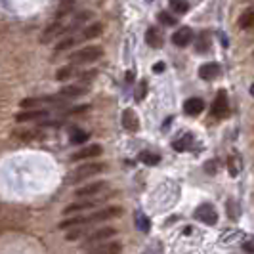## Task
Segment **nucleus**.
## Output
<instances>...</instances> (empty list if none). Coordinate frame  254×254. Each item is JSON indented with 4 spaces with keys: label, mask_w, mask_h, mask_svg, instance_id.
<instances>
[{
    "label": "nucleus",
    "mask_w": 254,
    "mask_h": 254,
    "mask_svg": "<svg viewBox=\"0 0 254 254\" xmlns=\"http://www.w3.org/2000/svg\"><path fill=\"white\" fill-rule=\"evenodd\" d=\"M123 214V208L121 206H105L103 210H98V212H92V214H86V216H75L69 218L60 224L62 229L73 228V226H86V224H96V222H105V220H111V218H117Z\"/></svg>",
    "instance_id": "nucleus-1"
},
{
    "label": "nucleus",
    "mask_w": 254,
    "mask_h": 254,
    "mask_svg": "<svg viewBox=\"0 0 254 254\" xmlns=\"http://www.w3.org/2000/svg\"><path fill=\"white\" fill-rule=\"evenodd\" d=\"M103 56L102 46H86V48H80L75 50L73 54H69V64H92L96 60H100Z\"/></svg>",
    "instance_id": "nucleus-2"
},
{
    "label": "nucleus",
    "mask_w": 254,
    "mask_h": 254,
    "mask_svg": "<svg viewBox=\"0 0 254 254\" xmlns=\"http://www.w3.org/2000/svg\"><path fill=\"white\" fill-rule=\"evenodd\" d=\"M105 170V165L103 163H88V165H82L78 166L75 172L67 178L69 184H76V182H82V180L90 178V176H96V174H100Z\"/></svg>",
    "instance_id": "nucleus-3"
},
{
    "label": "nucleus",
    "mask_w": 254,
    "mask_h": 254,
    "mask_svg": "<svg viewBox=\"0 0 254 254\" xmlns=\"http://www.w3.org/2000/svg\"><path fill=\"white\" fill-rule=\"evenodd\" d=\"M193 216L197 218L199 222L206 224V226H214L218 222V212L212 204H201V206H197L195 212H193Z\"/></svg>",
    "instance_id": "nucleus-4"
},
{
    "label": "nucleus",
    "mask_w": 254,
    "mask_h": 254,
    "mask_svg": "<svg viewBox=\"0 0 254 254\" xmlns=\"http://www.w3.org/2000/svg\"><path fill=\"white\" fill-rule=\"evenodd\" d=\"M210 113L214 115L216 119H224V117L229 113L228 94H226V90H218L216 100L212 102V111H210Z\"/></svg>",
    "instance_id": "nucleus-5"
},
{
    "label": "nucleus",
    "mask_w": 254,
    "mask_h": 254,
    "mask_svg": "<svg viewBox=\"0 0 254 254\" xmlns=\"http://www.w3.org/2000/svg\"><path fill=\"white\" fill-rule=\"evenodd\" d=\"M48 103H64V98L58 94V96H40V98H27L21 102L23 109H31V107H37V105H48Z\"/></svg>",
    "instance_id": "nucleus-6"
},
{
    "label": "nucleus",
    "mask_w": 254,
    "mask_h": 254,
    "mask_svg": "<svg viewBox=\"0 0 254 254\" xmlns=\"http://www.w3.org/2000/svg\"><path fill=\"white\" fill-rule=\"evenodd\" d=\"M48 111L46 109H29V111H21L15 115L17 123H29V121H38V119H46Z\"/></svg>",
    "instance_id": "nucleus-7"
},
{
    "label": "nucleus",
    "mask_w": 254,
    "mask_h": 254,
    "mask_svg": "<svg viewBox=\"0 0 254 254\" xmlns=\"http://www.w3.org/2000/svg\"><path fill=\"white\" fill-rule=\"evenodd\" d=\"M191 40H193V31H191L190 27H182L178 29L174 35H172V42L180 46V48H184V46H188Z\"/></svg>",
    "instance_id": "nucleus-8"
},
{
    "label": "nucleus",
    "mask_w": 254,
    "mask_h": 254,
    "mask_svg": "<svg viewBox=\"0 0 254 254\" xmlns=\"http://www.w3.org/2000/svg\"><path fill=\"white\" fill-rule=\"evenodd\" d=\"M117 235V229L115 228H103V229H98V231H94V233H90L86 243H84V247H90V245H94V243L98 241H103V239H109V237H113Z\"/></svg>",
    "instance_id": "nucleus-9"
},
{
    "label": "nucleus",
    "mask_w": 254,
    "mask_h": 254,
    "mask_svg": "<svg viewBox=\"0 0 254 254\" xmlns=\"http://www.w3.org/2000/svg\"><path fill=\"white\" fill-rule=\"evenodd\" d=\"M184 111L190 115V117H197L204 111V102L201 98H190L184 103Z\"/></svg>",
    "instance_id": "nucleus-10"
},
{
    "label": "nucleus",
    "mask_w": 254,
    "mask_h": 254,
    "mask_svg": "<svg viewBox=\"0 0 254 254\" xmlns=\"http://www.w3.org/2000/svg\"><path fill=\"white\" fill-rule=\"evenodd\" d=\"M220 75V65L216 62H208V64H203L199 67V76L203 80H212Z\"/></svg>",
    "instance_id": "nucleus-11"
},
{
    "label": "nucleus",
    "mask_w": 254,
    "mask_h": 254,
    "mask_svg": "<svg viewBox=\"0 0 254 254\" xmlns=\"http://www.w3.org/2000/svg\"><path fill=\"white\" fill-rule=\"evenodd\" d=\"M123 127L127 128L128 132H138L140 130V119L136 117V113L132 109H125V113H123Z\"/></svg>",
    "instance_id": "nucleus-12"
},
{
    "label": "nucleus",
    "mask_w": 254,
    "mask_h": 254,
    "mask_svg": "<svg viewBox=\"0 0 254 254\" xmlns=\"http://www.w3.org/2000/svg\"><path fill=\"white\" fill-rule=\"evenodd\" d=\"M107 188V184L105 182H94V184H90V186H84V188H80V190H76V197H94V195H98L100 191H103Z\"/></svg>",
    "instance_id": "nucleus-13"
},
{
    "label": "nucleus",
    "mask_w": 254,
    "mask_h": 254,
    "mask_svg": "<svg viewBox=\"0 0 254 254\" xmlns=\"http://www.w3.org/2000/svg\"><path fill=\"white\" fill-rule=\"evenodd\" d=\"M102 155V145H88L80 151H76L71 161H82V159H94V157H100Z\"/></svg>",
    "instance_id": "nucleus-14"
},
{
    "label": "nucleus",
    "mask_w": 254,
    "mask_h": 254,
    "mask_svg": "<svg viewBox=\"0 0 254 254\" xmlns=\"http://www.w3.org/2000/svg\"><path fill=\"white\" fill-rule=\"evenodd\" d=\"M102 31H103L102 23H92L88 29H84L82 33H78L80 37H73V38H75V42H80V40H90V38L100 37V35H102Z\"/></svg>",
    "instance_id": "nucleus-15"
},
{
    "label": "nucleus",
    "mask_w": 254,
    "mask_h": 254,
    "mask_svg": "<svg viewBox=\"0 0 254 254\" xmlns=\"http://www.w3.org/2000/svg\"><path fill=\"white\" fill-rule=\"evenodd\" d=\"M145 42H147L151 48H161V44H163V35H161V31H159L157 27H149L147 33H145Z\"/></svg>",
    "instance_id": "nucleus-16"
},
{
    "label": "nucleus",
    "mask_w": 254,
    "mask_h": 254,
    "mask_svg": "<svg viewBox=\"0 0 254 254\" xmlns=\"http://www.w3.org/2000/svg\"><path fill=\"white\" fill-rule=\"evenodd\" d=\"M82 94H86V86H78V84H71V86H65V88L60 90V96L62 98H78V96H82Z\"/></svg>",
    "instance_id": "nucleus-17"
},
{
    "label": "nucleus",
    "mask_w": 254,
    "mask_h": 254,
    "mask_svg": "<svg viewBox=\"0 0 254 254\" xmlns=\"http://www.w3.org/2000/svg\"><path fill=\"white\" fill-rule=\"evenodd\" d=\"M121 253H123L121 243H107V245H102V247L90 251V254H121Z\"/></svg>",
    "instance_id": "nucleus-18"
},
{
    "label": "nucleus",
    "mask_w": 254,
    "mask_h": 254,
    "mask_svg": "<svg viewBox=\"0 0 254 254\" xmlns=\"http://www.w3.org/2000/svg\"><path fill=\"white\" fill-rule=\"evenodd\" d=\"M100 201H86V203H73L69 204L67 208H65L64 212L65 214H73V212H82V210H88V208H94V206H98Z\"/></svg>",
    "instance_id": "nucleus-19"
},
{
    "label": "nucleus",
    "mask_w": 254,
    "mask_h": 254,
    "mask_svg": "<svg viewBox=\"0 0 254 254\" xmlns=\"http://www.w3.org/2000/svg\"><path fill=\"white\" fill-rule=\"evenodd\" d=\"M239 27H241V29H253L254 27V6L247 8V10L239 15Z\"/></svg>",
    "instance_id": "nucleus-20"
},
{
    "label": "nucleus",
    "mask_w": 254,
    "mask_h": 254,
    "mask_svg": "<svg viewBox=\"0 0 254 254\" xmlns=\"http://www.w3.org/2000/svg\"><path fill=\"white\" fill-rule=\"evenodd\" d=\"M193 141H195L193 134H184L182 138H178V140L172 143V147H174L176 151H188V149H191Z\"/></svg>",
    "instance_id": "nucleus-21"
},
{
    "label": "nucleus",
    "mask_w": 254,
    "mask_h": 254,
    "mask_svg": "<svg viewBox=\"0 0 254 254\" xmlns=\"http://www.w3.org/2000/svg\"><path fill=\"white\" fill-rule=\"evenodd\" d=\"M170 8L176 13H186L190 10V2L188 0H170Z\"/></svg>",
    "instance_id": "nucleus-22"
},
{
    "label": "nucleus",
    "mask_w": 254,
    "mask_h": 254,
    "mask_svg": "<svg viewBox=\"0 0 254 254\" xmlns=\"http://www.w3.org/2000/svg\"><path fill=\"white\" fill-rule=\"evenodd\" d=\"M136 226H138V229H140V231L147 233V231H149V228H151V222H149V218H147V216H143L141 212H138V214H136Z\"/></svg>",
    "instance_id": "nucleus-23"
},
{
    "label": "nucleus",
    "mask_w": 254,
    "mask_h": 254,
    "mask_svg": "<svg viewBox=\"0 0 254 254\" xmlns=\"http://www.w3.org/2000/svg\"><path fill=\"white\" fill-rule=\"evenodd\" d=\"M140 159H141V163H145V165H149V166L159 165V161H161V157H159V155H155V153H149V151L141 153Z\"/></svg>",
    "instance_id": "nucleus-24"
},
{
    "label": "nucleus",
    "mask_w": 254,
    "mask_h": 254,
    "mask_svg": "<svg viewBox=\"0 0 254 254\" xmlns=\"http://www.w3.org/2000/svg\"><path fill=\"white\" fill-rule=\"evenodd\" d=\"M208 48H210L208 38H206V35H201L199 40H197V44H195V52H197V54H206Z\"/></svg>",
    "instance_id": "nucleus-25"
},
{
    "label": "nucleus",
    "mask_w": 254,
    "mask_h": 254,
    "mask_svg": "<svg viewBox=\"0 0 254 254\" xmlns=\"http://www.w3.org/2000/svg\"><path fill=\"white\" fill-rule=\"evenodd\" d=\"M86 140H88V134H86V132L75 130V132L71 134V143H75V145H78V143H84Z\"/></svg>",
    "instance_id": "nucleus-26"
},
{
    "label": "nucleus",
    "mask_w": 254,
    "mask_h": 254,
    "mask_svg": "<svg viewBox=\"0 0 254 254\" xmlns=\"http://www.w3.org/2000/svg\"><path fill=\"white\" fill-rule=\"evenodd\" d=\"M157 17H159V21H161V23H165V25H176V19H174L172 15H168L166 12H161Z\"/></svg>",
    "instance_id": "nucleus-27"
},
{
    "label": "nucleus",
    "mask_w": 254,
    "mask_h": 254,
    "mask_svg": "<svg viewBox=\"0 0 254 254\" xmlns=\"http://www.w3.org/2000/svg\"><path fill=\"white\" fill-rule=\"evenodd\" d=\"M145 92H147V82H145V80H141V82H140V90L136 92V100H138V102H141V100L145 98Z\"/></svg>",
    "instance_id": "nucleus-28"
},
{
    "label": "nucleus",
    "mask_w": 254,
    "mask_h": 254,
    "mask_svg": "<svg viewBox=\"0 0 254 254\" xmlns=\"http://www.w3.org/2000/svg\"><path fill=\"white\" fill-rule=\"evenodd\" d=\"M73 71H75V69H73V67H65V69H62V71H58V80H64V78H67V76L69 75H73Z\"/></svg>",
    "instance_id": "nucleus-29"
},
{
    "label": "nucleus",
    "mask_w": 254,
    "mask_h": 254,
    "mask_svg": "<svg viewBox=\"0 0 254 254\" xmlns=\"http://www.w3.org/2000/svg\"><path fill=\"white\" fill-rule=\"evenodd\" d=\"M96 75H98L96 71H86V73H82V75H80V78H82V82H90Z\"/></svg>",
    "instance_id": "nucleus-30"
},
{
    "label": "nucleus",
    "mask_w": 254,
    "mask_h": 254,
    "mask_svg": "<svg viewBox=\"0 0 254 254\" xmlns=\"http://www.w3.org/2000/svg\"><path fill=\"white\" fill-rule=\"evenodd\" d=\"M243 249H245L247 253H254V241H247V243H243Z\"/></svg>",
    "instance_id": "nucleus-31"
},
{
    "label": "nucleus",
    "mask_w": 254,
    "mask_h": 254,
    "mask_svg": "<svg viewBox=\"0 0 254 254\" xmlns=\"http://www.w3.org/2000/svg\"><path fill=\"white\" fill-rule=\"evenodd\" d=\"M163 69H165V64H163V62H159V64L155 65V73H163Z\"/></svg>",
    "instance_id": "nucleus-32"
},
{
    "label": "nucleus",
    "mask_w": 254,
    "mask_h": 254,
    "mask_svg": "<svg viewBox=\"0 0 254 254\" xmlns=\"http://www.w3.org/2000/svg\"><path fill=\"white\" fill-rule=\"evenodd\" d=\"M132 78H134V73L130 71V73H128V75H127V82H132Z\"/></svg>",
    "instance_id": "nucleus-33"
},
{
    "label": "nucleus",
    "mask_w": 254,
    "mask_h": 254,
    "mask_svg": "<svg viewBox=\"0 0 254 254\" xmlns=\"http://www.w3.org/2000/svg\"><path fill=\"white\" fill-rule=\"evenodd\" d=\"M251 96H253V98H254V84H253V86H251Z\"/></svg>",
    "instance_id": "nucleus-34"
},
{
    "label": "nucleus",
    "mask_w": 254,
    "mask_h": 254,
    "mask_svg": "<svg viewBox=\"0 0 254 254\" xmlns=\"http://www.w3.org/2000/svg\"><path fill=\"white\" fill-rule=\"evenodd\" d=\"M253 2H254V0H253Z\"/></svg>",
    "instance_id": "nucleus-35"
}]
</instances>
